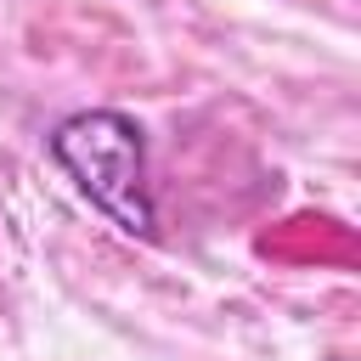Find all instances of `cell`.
I'll use <instances>...</instances> for the list:
<instances>
[{"instance_id":"6da1fadb","label":"cell","mask_w":361,"mask_h":361,"mask_svg":"<svg viewBox=\"0 0 361 361\" xmlns=\"http://www.w3.org/2000/svg\"><path fill=\"white\" fill-rule=\"evenodd\" d=\"M51 158L118 231H130V237L158 231V209H152V186H147V135L130 113H118V107L68 113L51 130Z\"/></svg>"}]
</instances>
